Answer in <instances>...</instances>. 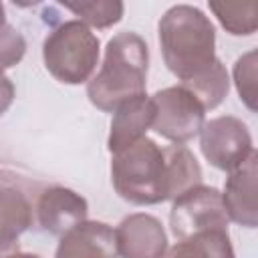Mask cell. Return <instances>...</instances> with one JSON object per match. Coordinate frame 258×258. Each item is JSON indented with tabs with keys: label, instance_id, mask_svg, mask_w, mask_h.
<instances>
[{
	"label": "cell",
	"instance_id": "obj_1",
	"mask_svg": "<svg viewBox=\"0 0 258 258\" xmlns=\"http://www.w3.org/2000/svg\"><path fill=\"white\" fill-rule=\"evenodd\" d=\"M157 36L165 67L181 83L198 77L218 58L216 28L198 6L175 4L167 8L159 18Z\"/></svg>",
	"mask_w": 258,
	"mask_h": 258
},
{
	"label": "cell",
	"instance_id": "obj_2",
	"mask_svg": "<svg viewBox=\"0 0 258 258\" xmlns=\"http://www.w3.org/2000/svg\"><path fill=\"white\" fill-rule=\"evenodd\" d=\"M147 71V42L137 32H117L107 42L99 73L87 83V97L97 109L111 113L121 103L145 93Z\"/></svg>",
	"mask_w": 258,
	"mask_h": 258
},
{
	"label": "cell",
	"instance_id": "obj_3",
	"mask_svg": "<svg viewBox=\"0 0 258 258\" xmlns=\"http://www.w3.org/2000/svg\"><path fill=\"white\" fill-rule=\"evenodd\" d=\"M111 181L119 198L135 206H155L169 200L165 149L149 137L113 153Z\"/></svg>",
	"mask_w": 258,
	"mask_h": 258
},
{
	"label": "cell",
	"instance_id": "obj_4",
	"mask_svg": "<svg viewBox=\"0 0 258 258\" xmlns=\"http://www.w3.org/2000/svg\"><path fill=\"white\" fill-rule=\"evenodd\" d=\"M42 60L58 83H89L99 64V38L81 20L60 22L42 42Z\"/></svg>",
	"mask_w": 258,
	"mask_h": 258
},
{
	"label": "cell",
	"instance_id": "obj_5",
	"mask_svg": "<svg viewBox=\"0 0 258 258\" xmlns=\"http://www.w3.org/2000/svg\"><path fill=\"white\" fill-rule=\"evenodd\" d=\"M151 101L155 107L151 129L175 145H183L194 139L206 123L204 105L181 85L157 91Z\"/></svg>",
	"mask_w": 258,
	"mask_h": 258
},
{
	"label": "cell",
	"instance_id": "obj_6",
	"mask_svg": "<svg viewBox=\"0 0 258 258\" xmlns=\"http://www.w3.org/2000/svg\"><path fill=\"white\" fill-rule=\"evenodd\" d=\"M228 214L222 194L212 185H196L177 196L169 210V228L177 240L206 230H226Z\"/></svg>",
	"mask_w": 258,
	"mask_h": 258
},
{
	"label": "cell",
	"instance_id": "obj_7",
	"mask_svg": "<svg viewBox=\"0 0 258 258\" xmlns=\"http://www.w3.org/2000/svg\"><path fill=\"white\" fill-rule=\"evenodd\" d=\"M200 149L210 165L230 173L250 157L254 145L250 129L242 119L234 115H222L202 125Z\"/></svg>",
	"mask_w": 258,
	"mask_h": 258
},
{
	"label": "cell",
	"instance_id": "obj_8",
	"mask_svg": "<svg viewBox=\"0 0 258 258\" xmlns=\"http://www.w3.org/2000/svg\"><path fill=\"white\" fill-rule=\"evenodd\" d=\"M115 242L121 258H163L167 250L161 222L145 212L125 216L115 230Z\"/></svg>",
	"mask_w": 258,
	"mask_h": 258
},
{
	"label": "cell",
	"instance_id": "obj_9",
	"mask_svg": "<svg viewBox=\"0 0 258 258\" xmlns=\"http://www.w3.org/2000/svg\"><path fill=\"white\" fill-rule=\"evenodd\" d=\"M89 216L87 200L71 187L64 185H50L42 189L36 202V218L38 226L52 234L62 236Z\"/></svg>",
	"mask_w": 258,
	"mask_h": 258
},
{
	"label": "cell",
	"instance_id": "obj_10",
	"mask_svg": "<svg viewBox=\"0 0 258 258\" xmlns=\"http://www.w3.org/2000/svg\"><path fill=\"white\" fill-rule=\"evenodd\" d=\"M256 175H258V153L256 149L250 157L230 171L224 183L222 202L228 214V220L244 226L256 228L258 226V208H256Z\"/></svg>",
	"mask_w": 258,
	"mask_h": 258
},
{
	"label": "cell",
	"instance_id": "obj_11",
	"mask_svg": "<svg viewBox=\"0 0 258 258\" xmlns=\"http://www.w3.org/2000/svg\"><path fill=\"white\" fill-rule=\"evenodd\" d=\"M54 258H117L115 230L97 220H85L60 236Z\"/></svg>",
	"mask_w": 258,
	"mask_h": 258
},
{
	"label": "cell",
	"instance_id": "obj_12",
	"mask_svg": "<svg viewBox=\"0 0 258 258\" xmlns=\"http://www.w3.org/2000/svg\"><path fill=\"white\" fill-rule=\"evenodd\" d=\"M153 117H155V107L151 97H147V93L121 103L113 111L107 149L111 153H119L121 149L145 137L147 129L153 125Z\"/></svg>",
	"mask_w": 258,
	"mask_h": 258
},
{
	"label": "cell",
	"instance_id": "obj_13",
	"mask_svg": "<svg viewBox=\"0 0 258 258\" xmlns=\"http://www.w3.org/2000/svg\"><path fill=\"white\" fill-rule=\"evenodd\" d=\"M32 226V204L14 185H0V244H18Z\"/></svg>",
	"mask_w": 258,
	"mask_h": 258
},
{
	"label": "cell",
	"instance_id": "obj_14",
	"mask_svg": "<svg viewBox=\"0 0 258 258\" xmlns=\"http://www.w3.org/2000/svg\"><path fill=\"white\" fill-rule=\"evenodd\" d=\"M163 258H236L226 230H206L177 240Z\"/></svg>",
	"mask_w": 258,
	"mask_h": 258
},
{
	"label": "cell",
	"instance_id": "obj_15",
	"mask_svg": "<svg viewBox=\"0 0 258 258\" xmlns=\"http://www.w3.org/2000/svg\"><path fill=\"white\" fill-rule=\"evenodd\" d=\"M167 171H169V200L173 202L183 191L202 183V167L196 155L185 145H167Z\"/></svg>",
	"mask_w": 258,
	"mask_h": 258
},
{
	"label": "cell",
	"instance_id": "obj_16",
	"mask_svg": "<svg viewBox=\"0 0 258 258\" xmlns=\"http://www.w3.org/2000/svg\"><path fill=\"white\" fill-rule=\"evenodd\" d=\"M181 87H185L189 93L196 95V99L204 105L206 111L216 109L228 95L230 89V79H228V71L224 67V62L220 58L214 60V64L210 69H206L204 73H200L198 77L181 83Z\"/></svg>",
	"mask_w": 258,
	"mask_h": 258
},
{
	"label": "cell",
	"instance_id": "obj_17",
	"mask_svg": "<svg viewBox=\"0 0 258 258\" xmlns=\"http://www.w3.org/2000/svg\"><path fill=\"white\" fill-rule=\"evenodd\" d=\"M220 24L234 36H250L258 26L256 2H210L208 4Z\"/></svg>",
	"mask_w": 258,
	"mask_h": 258
},
{
	"label": "cell",
	"instance_id": "obj_18",
	"mask_svg": "<svg viewBox=\"0 0 258 258\" xmlns=\"http://www.w3.org/2000/svg\"><path fill=\"white\" fill-rule=\"evenodd\" d=\"M67 10L79 16L81 22L95 28H109L123 18L125 6L119 0H91V2H62Z\"/></svg>",
	"mask_w": 258,
	"mask_h": 258
},
{
	"label": "cell",
	"instance_id": "obj_19",
	"mask_svg": "<svg viewBox=\"0 0 258 258\" xmlns=\"http://www.w3.org/2000/svg\"><path fill=\"white\" fill-rule=\"evenodd\" d=\"M256 50H248L234 64V85L242 103L256 111Z\"/></svg>",
	"mask_w": 258,
	"mask_h": 258
},
{
	"label": "cell",
	"instance_id": "obj_20",
	"mask_svg": "<svg viewBox=\"0 0 258 258\" xmlns=\"http://www.w3.org/2000/svg\"><path fill=\"white\" fill-rule=\"evenodd\" d=\"M26 52L24 36L8 22L0 26V71L16 67Z\"/></svg>",
	"mask_w": 258,
	"mask_h": 258
},
{
	"label": "cell",
	"instance_id": "obj_21",
	"mask_svg": "<svg viewBox=\"0 0 258 258\" xmlns=\"http://www.w3.org/2000/svg\"><path fill=\"white\" fill-rule=\"evenodd\" d=\"M14 95H16L14 83L4 75V71H0V117H2V115L8 111V107L12 105Z\"/></svg>",
	"mask_w": 258,
	"mask_h": 258
},
{
	"label": "cell",
	"instance_id": "obj_22",
	"mask_svg": "<svg viewBox=\"0 0 258 258\" xmlns=\"http://www.w3.org/2000/svg\"><path fill=\"white\" fill-rule=\"evenodd\" d=\"M12 252H18V244H0V258L8 256Z\"/></svg>",
	"mask_w": 258,
	"mask_h": 258
},
{
	"label": "cell",
	"instance_id": "obj_23",
	"mask_svg": "<svg viewBox=\"0 0 258 258\" xmlns=\"http://www.w3.org/2000/svg\"><path fill=\"white\" fill-rule=\"evenodd\" d=\"M4 258H40L38 254H28V252H12V254H8V256H4Z\"/></svg>",
	"mask_w": 258,
	"mask_h": 258
},
{
	"label": "cell",
	"instance_id": "obj_24",
	"mask_svg": "<svg viewBox=\"0 0 258 258\" xmlns=\"http://www.w3.org/2000/svg\"><path fill=\"white\" fill-rule=\"evenodd\" d=\"M6 24V12H4V4L0 2V26Z\"/></svg>",
	"mask_w": 258,
	"mask_h": 258
}]
</instances>
